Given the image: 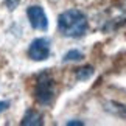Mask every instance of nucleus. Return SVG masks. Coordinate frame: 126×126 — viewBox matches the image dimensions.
Here are the masks:
<instances>
[{"label": "nucleus", "mask_w": 126, "mask_h": 126, "mask_svg": "<svg viewBox=\"0 0 126 126\" xmlns=\"http://www.w3.org/2000/svg\"><path fill=\"white\" fill-rule=\"evenodd\" d=\"M89 22L83 11L79 9H67L58 17V30L64 37H81L86 34Z\"/></svg>", "instance_id": "f257e3e1"}, {"label": "nucleus", "mask_w": 126, "mask_h": 126, "mask_svg": "<svg viewBox=\"0 0 126 126\" xmlns=\"http://www.w3.org/2000/svg\"><path fill=\"white\" fill-rule=\"evenodd\" d=\"M34 98L39 104L47 106L55 98V79L48 72H42L34 84Z\"/></svg>", "instance_id": "f03ea898"}, {"label": "nucleus", "mask_w": 126, "mask_h": 126, "mask_svg": "<svg viewBox=\"0 0 126 126\" xmlns=\"http://www.w3.org/2000/svg\"><path fill=\"white\" fill-rule=\"evenodd\" d=\"M28 56L33 61H45L50 56V41L47 37H36L28 47Z\"/></svg>", "instance_id": "7ed1b4c3"}, {"label": "nucleus", "mask_w": 126, "mask_h": 126, "mask_svg": "<svg viewBox=\"0 0 126 126\" xmlns=\"http://www.w3.org/2000/svg\"><path fill=\"white\" fill-rule=\"evenodd\" d=\"M27 17H28V22H30V25L34 28V30L45 31L47 28H48L47 14H45V11L42 9V6H39V5L28 6V8H27Z\"/></svg>", "instance_id": "20e7f679"}, {"label": "nucleus", "mask_w": 126, "mask_h": 126, "mask_svg": "<svg viewBox=\"0 0 126 126\" xmlns=\"http://www.w3.org/2000/svg\"><path fill=\"white\" fill-rule=\"evenodd\" d=\"M20 125L22 126H41V125H44V117H42L41 112H37L34 109L27 110Z\"/></svg>", "instance_id": "39448f33"}, {"label": "nucleus", "mask_w": 126, "mask_h": 126, "mask_svg": "<svg viewBox=\"0 0 126 126\" xmlns=\"http://www.w3.org/2000/svg\"><path fill=\"white\" fill-rule=\"evenodd\" d=\"M106 110H109V112L118 115V117L126 118V106H125V104H120V103H114V101H110V103L106 104Z\"/></svg>", "instance_id": "423d86ee"}, {"label": "nucleus", "mask_w": 126, "mask_h": 126, "mask_svg": "<svg viewBox=\"0 0 126 126\" xmlns=\"http://www.w3.org/2000/svg\"><path fill=\"white\" fill-rule=\"evenodd\" d=\"M92 75H94V67H90V65H87V67H81V69L76 70V79H79V81H86V79H89Z\"/></svg>", "instance_id": "0eeeda50"}, {"label": "nucleus", "mask_w": 126, "mask_h": 126, "mask_svg": "<svg viewBox=\"0 0 126 126\" xmlns=\"http://www.w3.org/2000/svg\"><path fill=\"white\" fill-rule=\"evenodd\" d=\"M83 59V53L79 50H70L64 55V62H70V61H81Z\"/></svg>", "instance_id": "6e6552de"}, {"label": "nucleus", "mask_w": 126, "mask_h": 126, "mask_svg": "<svg viewBox=\"0 0 126 126\" xmlns=\"http://www.w3.org/2000/svg\"><path fill=\"white\" fill-rule=\"evenodd\" d=\"M19 3H20V0H5V5H6L9 9H14Z\"/></svg>", "instance_id": "1a4fd4ad"}, {"label": "nucleus", "mask_w": 126, "mask_h": 126, "mask_svg": "<svg viewBox=\"0 0 126 126\" xmlns=\"http://www.w3.org/2000/svg\"><path fill=\"white\" fill-rule=\"evenodd\" d=\"M65 125L67 126H83L84 122H79V120H70V122H67Z\"/></svg>", "instance_id": "9d476101"}, {"label": "nucleus", "mask_w": 126, "mask_h": 126, "mask_svg": "<svg viewBox=\"0 0 126 126\" xmlns=\"http://www.w3.org/2000/svg\"><path fill=\"white\" fill-rule=\"evenodd\" d=\"M8 106H9V103H8V101H0V114H2V112H5V110L8 109Z\"/></svg>", "instance_id": "9b49d317"}]
</instances>
